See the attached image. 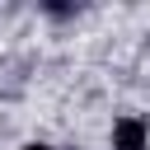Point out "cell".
<instances>
[{"mask_svg":"<svg viewBox=\"0 0 150 150\" xmlns=\"http://www.w3.org/2000/svg\"><path fill=\"white\" fill-rule=\"evenodd\" d=\"M23 150H47V145H23Z\"/></svg>","mask_w":150,"mask_h":150,"instance_id":"2","label":"cell"},{"mask_svg":"<svg viewBox=\"0 0 150 150\" xmlns=\"http://www.w3.org/2000/svg\"><path fill=\"white\" fill-rule=\"evenodd\" d=\"M112 141H117V150H145V127L136 117H122L117 131H112Z\"/></svg>","mask_w":150,"mask_h":150,"instance_id":"1","label":"cell"}]
</instances>
